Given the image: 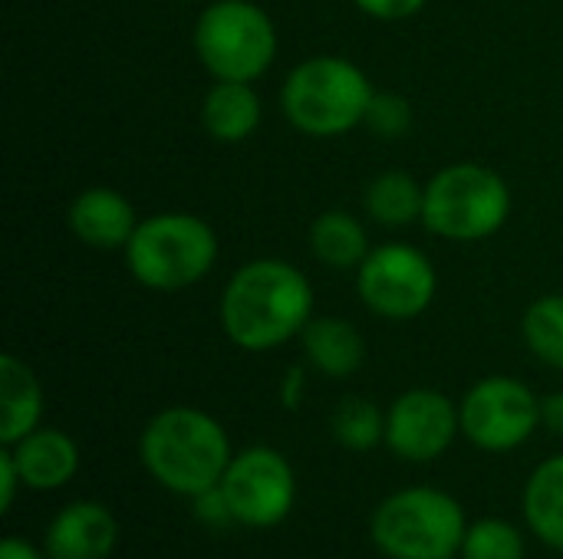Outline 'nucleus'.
<instances>
[{"instance_id":"obj_1","label":"nucleus","mask_w":563,"mask_h":559,"mask_svg":"<svg viewBox=\"0 0 563 559\" xmlns=\"http://www.w3.org/2000/svg\"><path fill=\"white\" fill-rule=\"evenodd\" d=\"M313 320L307 277L284 260H251L224 287L221 326L247 353H267L303 333Z\"/></svg>"},{"instance_id":"obj_2","label":"nucleus","mask_w":563,"mask_h":559,"mask_svg":"<svg viewBox=\"0 0 563 559\" xmlns=\"http://www.w3.org/2000/svg\"><path fill=\"white\" fill-rule=\"evenodd\" d=\"M145 471L181 497H198L221 484L231 465V441L224 428L198 409L158 412L139 441Z\"/></svg>"},{"instance_id":"obj_3","label":"nucleus","mask_w":563,"mask_h":559,"mask_svg":"<svg viewBox=\"0 0 563 559\" xmlns=\"http://www.w3.org/2000/svg\"><path fill=\"white\" fill-rule=\"evenodd\" d=\"M373 96L376 92L356 63L343 56H313L287 76L280 105L303 135L333 138L366 122Z\"/></svg>"},{"instance_id":"obj_4","label":"nucleus","mask_w":563,"mask_h":559,"mask_svg":"<svg viewBox=\"0 0 563 559\" xmlns=\"http://www.w3.org/2000/svg\"><path fill=\"white\" fill-rule=\"evenodd\" d=\"M218 260V237L198 214H155L139 221L125 244L129 273L148 290H181L198 283Z\"/></svg>"},{"instance_id":"obj_5","label":"nucleus","mask_w":563,"mask_h":559,"mask_svg":"<svg viewBox=\"0 0 563 559\" xmlns=\"http://www.w3.org/2000/svg\"><path fill=\"white\" fill-rule=\"evenodd\" d=\"M465 534L459 501L435 488H406L373 514V540L389 559H452Z\"/></svg>"},{"instance_id":"obj_6","label":"nucleus","mask_w":563,"mask_h":559,"mask_svg":"<svg viewBox=\"0 0 563 559\" xmlns=\"http://www.w3.org/2000/svg\"><path fill=\"white\" fill-rule=\"evenodd\" d=\"M511 211V191L505 178L485 165L462 161L442 168L426 185L422 224L445 241H485Z\"/></svg>"},{"instance_id":"obj_7","label":"nucleus","mask_w":563,"mask_h":559,"mask_svg":"<svg viewBox=\"0 0 563 559\" xmlns=\"http://www.w3.org/2000/svg\"><path fill=\"white\" fill-rule=\"evenodd\" d=\"M195 53L214 79L254 82L277 56V30L251 0H218L195 23Z\"/></svg>"},{"instance_id":"obj_8","label":"nucleus","mask_w":563,"mask_h":559,"mask_svg":"<svg viewBox=\"0 0 563 559\" xmlns=\"http://www.w3.org/2000/svg\"><path fill=\"white\" fill-rule=\"evenodd\" d=\"M432 260L409 244H383L356 267L360 300L383 320H412L435 300Z\"/></svg>"},{"instance_id":"obj_9","label":"nucleus","mask_w":563,"mask_h":559,"mask_svg":"<svg viewBox=\"0 0 563 559\" xmlns=\"http://www.w3.org/2000/svg\"><path fill=\"white\" fill-rule=\"evenodd\" d=\"M459 418L472 445L485 451H515L541 425V402L525 382L492 376L465 395Z\"/></svg>"},{"instance_id":"obj_10","label":"nucleus","mask_w":563,"mask_h":559,"mask_svg":"<svg viewBox=\"0 0 563 559\" xmlns=\"http://www.w3.org/2000/svg\"><path fill=\"white\" fill-rule=\"evenodd\" d=\"M221 491L231 504L234 524L264 530L277 527L290 514L297 481L280 451L247 448L238 458H231L221 478Z\"/></svg>"},{"instance_id":"obj_11","label":"nucleus","mask_w":563,"mask_h":559,"mask_svg":"<svg viewBox=\"0 0 563 559\" xmlns=\"http://www.w3.org/2000/svg\"><path fill=\"white\" fill-rule=\"evenodd\" d=\"M459 428V409L435 389H412L386 412V445L406 461H432L445 455Z\"/></svg>"},{"instance_id":"obj_12","label":"nucleus","mask_w":563,"mask_h":559,"mask_svg":"<svg viewBox=\"0 0 563 559\" xmlns=\"http://www.w3.org/2000/svg\"><path fill=\"white\" fill-rule=\"evenodd\" d=\"M69 231L96 250H125V244L132 241L139 217L135 208L125 194H119L115 188H86L82 194L73 198L69 204Z\"/></svg>"},{"instance_id":"obj_13","label":"nucleus","mask_w":563,"mask_h":559,"mask_svg":"<svg viewBox=\"0 0 563 559\" xmlns=\"http://www.w3.org/2000/svg\"><path fill=\"white\" fill-rule=\"evenodd\" d=\"M119 540L115 517L92 501H76L63 507L46 530L49 559H109Z\"/></svg>"},{"instance_id":"obj_14","label":"nucleus","mask_w":563,"mask_h":559,"mask_svg":"<svg viewBox=\"0 0 563 559\" xmlns=\"http://www.w3.org/2000/svg\"><path fill=\"white\" fill-rule=\"evenodd\" d=\"M30 491H56L69 484L79 471V448L59 428H33L16 445H3Z\"/></svg>"},{"instance_id":"obj_15","label":"nucleus","mask_w":563,"mask_h":559,"mask_svg":"<svg viewBox=\"0 0 563 559\" xmlns=\"http://www.w3.org/2000/svg\"><path fill=\"white\" fill-rule=\"evenodd\" d=\"M201 125L218 142H244L261 125V99L251 82L218 79L201 105Z\"/></svg>"},{"instance_id":"obj_16","label":"nucleus","mask_w":563,"mask_h":559,"mask_svg":"<svg viewBox=\"0 0 563 559\" xmlns=\"http://www.w3.org/2000/svg\"><path fill=\"white\" fill-rule=\"evenodd\" d=\"M43 415V389L33 369L16 356H0V441L16 445Z\"/></svg>"},{"instance_id":"obj_17","label":"nucleus","mask_w":563,"mask_h":559,"mask_svg":"<svg viewBox=\"0 0 563 559\" xmlns=\"http://www.w3.org/2000/svg\"><path fill=\"white\" fill-rule=\"evenodd\" d=\"M300 336H303V353L310 366H317L330 379H346L360 372L366 359V343L360 329L346 320H336V316L310 320Z\"/></svg>"},{"instance_id":"obj_18","label":"nucleus","mask_w":563,"mask_h":559,"mask_svg":"<svg viewBox=\"0 0 563 559\" xmlns=\"http://www.w3.org/2000/svg\"><path fill=\"white\" fill-rule=\"evenodd\" d=\"M525 517L531 530L554 550H563V455L548 458L528 481Z\"/></svg>"},{"instance_id":"obj_19","label":"nucleus","mask_w":563,"mask_h":559,"mask_svg":"<svg viewBox=\"0 0 563 559\" xmlns=\"http://www.w3.org/2000/svg\"><path fill=\"white\" fill-rule=\"evenodd\" d=\"M310 250L320 264L333 270L360 267L369 254L366 227L346 211H327L310 227Z\"/></svg>"},{"instance_id":"obj_20","label":"nucleus","mask_w":563,"mask_h":559,"mask_svg":"<svg viewBox=\"0 0 563 559\" xmlns=\"http://www.w3.org/2000/svg\"><path fill=\"white\" fill-rule=\"evenodd\" d=\"M426 188L406 171H386L366 188V211L386 227H406L422 217Z\"/></svg>"},{"instance_id":"obj_21","label":"nucleus","mask_w":563,"mask_h":559,"mask_svg":"<svg viewBox=\"0 0 563 559\" xmlns=\"http://www.w3.org/2000/svg\"><path fill=\"white\" fill-rule=\"evenodd\" d=\"M330 428H333V438L350 451H369L379 441H386V415L360 395L343 399L336 405Z\"/></svg>"},{"instance_id":"obj_22","label":"nucleus","mask_w":563,"mask_h":559,"mask_svg":"<svg viewBox=\"0 0 563 559\" xmlns=\"http://www.w3.org/2000/svg\"><path fill=\"white\" fill-rule=\"evenodd\" d=\"M525 339L538 359L563 369V293L541 297L525 313Z\"/></svg>"},{"instance_id":"obj_23","label":"nucleus","mask_w":563,"mask_h":559,"mask_svg":"<svg viewBox=\"0 0 563 559\" xmlns=\"http://www.w3.org/2000/svg\"><path fill=\"white\" fill-rule=\"evenodd\" d=\"M465 559H525V537L518 527L508 521H478L468 527L465 544H462Z\"/></svg>"},{"instance_id":"obj_24","label":"nucleus","mask_w":563,"mask_h":559,"mask_svg":"<svg viewBox=\"0 0 563 559\" xmlns=\"http://www.w3.org/2000/svg\"><path fill=\"white\" fill-rule=\"evenodd\" d=\"M366 125L379 138H402L412 128V105L402 96L376 92L369 109H366Z\"/></svg>"},{"instance_id":"obj_25","label":"nucleus","mask_w":563,"mask_h":559,"mask_svg":"<svg viewBox=\"0 0 563 559\" xmlns=\"http://www.w3.org/2000/svg\"><path fill=\"white\" fill-rule=\"evenodd\" d=\"M191 501H195V514H198L201 524H211V527L234 524V514H231V504H228L221 484L211 488V491H205V494H198V497H191Z\"/></svg>"},{"instance_id":"obj_26","label":"nucleus","mask_w":563,"mask_h":559,"mask_svg":"<svg viewBox=\"0 0 563 559\" xmlns=\"http://www.w3.org/2000/svg\"><path fill=\"white\" fill-rule=\"evenodd\" d=\"M363 13L379 20H406L426 7V0H353Z\"/></svg>"},{"instance_id":"obj_27","label":"nucleus","mask_w":563,"mask_h":559,"mask_svg":"<svg viewBox=\"0 0 563 559\" xmlns=\"http://www.w3.org/2000/svg\"><path fill=\"white\" fill-rule=\"evenodd\" d=\"M20 484H23V478H20V471L13 465V455H10V448H3L0 451V507L3 511L13 507V497H16Z\"/></svg>"},{"instance_id":"obj_28","label":"nucleus","mask_w":563,"mask_h":559,"mask_svg":"<svg viewBox=\"0 0 563 559\" xmlns=\"http://www.w3.org/2000/svg\"><path fill=\"white\" fill-rule=\"evenodd\" d=\"M541 425H548L554 435H563V392H554L541 402Z\"/></svg>"},{"instance_id":"obj_29","label":"nucleus","mask_w":563,"mask_h":559,"mask_svg":"<svg viewBox=\"0 0 563 559\" xmlns=\"http://www.w3.org/2000/svg\"><path fill=\"white\" fill-rule=\"evenodd\" d=\"M0 559H43V557H40V550H36V547H30L26 540H20V537H7V540L0 544Z\"/></svg>"}]
</instances>
